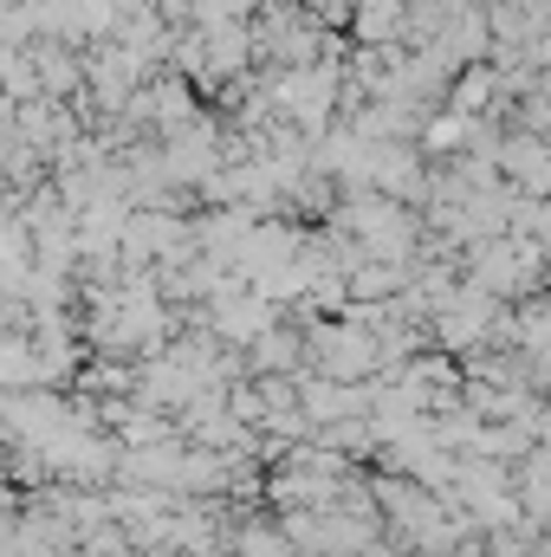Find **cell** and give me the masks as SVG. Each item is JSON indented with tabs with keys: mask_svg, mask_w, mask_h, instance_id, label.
I'll use <instances>...</instances> for the list:
<instances>
[{
	"mask_svg": "<svg viewBox=\"0 0 551 557\" xmlns=\"http://www.w3.org/2000/svg\"><path fill=\"white\" fill-rule=\"evenodd\" d=\"M298 357V337L292 331H267L260 344H254V370H285Z\"/></svg>",
	"mask_w": 551,
	"mask_h": 557,
	"instance_id": "cell-1",
	"label": "cell"
},
{
	"mask_svg": "<svg viewBox=\"0 0 551 557\" xmlns=\"http://www.w3.org/2000/svg\"><path fill=\"white\" fill-rule=\"evenodd\" d=\"M241 557H292V545L279 539V525H247L241 532Z\"/></svg>",
	"mask_w": 551,
	"mask_h": 557,
	"instance_id": "cell-2",
	"label": "cell"
}]
</instances>
